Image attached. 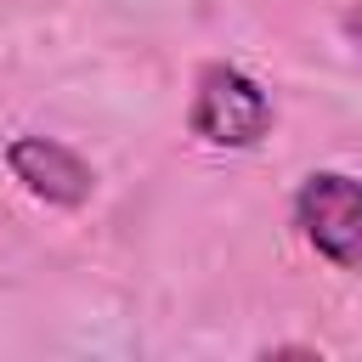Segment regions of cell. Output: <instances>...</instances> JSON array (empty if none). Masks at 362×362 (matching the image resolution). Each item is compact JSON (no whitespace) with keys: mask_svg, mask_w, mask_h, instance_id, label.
I'll list each match as a JSON object with an SVG mask.
<instances>
[{"mask_svg":"<svg viewBox=\"0 0 362 362\" xmlns=\"http://www.w3.org/2000/svg\"><path fill=\"white\" fill-rule=\"evenodd\" d=\"M345 40L362 51V6H351V11H345Z\"/></svg>","mask_w":362,"mask_h":362,"instance_id":"obj_4","label":"cell"},{"mask_svg":"<svg viewBox=\"0 0 362 362\" xmlns=\"http://www.w3.org/2000/svg\"><path fill=\"white\" fill-rule=\"evenodd\" d=\"M6 170H11V181H17L28 198L57 204V209H79V204H90V192H96V170H90L68 141H57V136H11Z\"/></svg>","mask_w":362,"mask_h":362,"instance_id":"obj_3","label":"cell"},{"mask_svg":"<svg viewBox=\"0 0 362 362\" xmlns=\"http://www.w3.org/2000/svg\"><path fill=\"white\" fill-rule=\"evenodd\" d=\"M300 238L334 266L362 277V181L345 170H311L288 204Z\"/></svg>","mask_w":362,"mask_h":362,"instance_id":"obj_2","label":"cell"},{"mask_svg":"<svg viewBox=\"0 0 362 362\" xmlns=\"http://www.w3.org/2000/svg\"><path fill=\"white\" fill-rule=\"evenodd\" d=\"M187 130L204 147H260L272 130V96L255 74H243L238 62H204L192 79V107H187Z\"/></svg>","mask_w":362,"mask_h":362,"instance_id":"obj_1","label":"cell"}]
</instances>
